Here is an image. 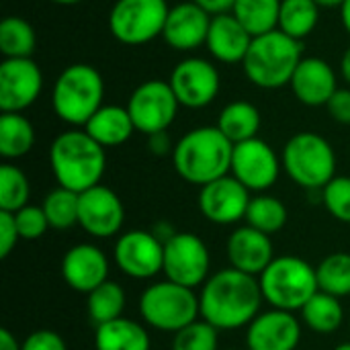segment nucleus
<instances>
[{
    "label": "nucleus",
    "mask_w": 350,
    "mask_h": 350,
    "mask_svg": "<svg viewBox=\"0 0 350 350\" xmlns=\"http://www.w3.org/2000/svg\"><path fill=\"white\" fill-rule=\"evenodd\" d=\"M209 25L211 14L205 8H201L193 0L180 2L176 6H170L162 37L174 51H193L205 45Z\"/></svg>",
    "instance_id": "21"
},
{
    "label": "nucleus",
    "mask_w": 350,
    "mask_h": 350,
    "mask_svg": "<svg viewBox=\"0 0 350 350\" xmlns=\"http://www.w3.org/2000/svg\"><path fill=\"white\" fill-rule=\"evenodd\" d=\"M320 21V6L314 0H281L279 31L301 41L314 33Z\"/></svg>",
    "instance_id": "30"
},
{
    "label": "nucleus",
    "mask_w": 350,
    "mask_h": 350,
    "mask_svg": "<svg viewBox=\"0 0 350 350\" xmlns=\"http://www.w3.org/2000/svg\"><path fill=\"white\" fill-rule=\"evenodd\" d=\"M0 350H23L21 342L16 340V336L6 328L0 330Z\"/></svg>",
    "instance_id": "46"
},
{
    "label": "nucleus",
    "mask_w": 350,
    "mask_h": 350,
    "mask_svg": "<svg viewBox=\"0 0 350 350\" xmlns=\"http://www.w3.org/2000/svg\"><path fill=\"white\" fill-rule=\"evenodd\" d=\"M295 98L308 107H326L338 90L334 68L322 57H304L291 78Z\"/></svg>",
    "instance_id": "22"
},
{
    "label": "nucleus",
    "mask_w": 350,
    "mask_h": 350,
    "mask_svg": "<svg viewBox=\"0 0 350 350\" xmlns=\"http://www.w3.org/2000/svg\"><path fill=\"white\" fill-rule=\"evenodd\" d=\"M96 144L107 148H119L123 146L135 131V125L131 121V115L127 107L119 105H103L82 127Z\"/></svg>",
    "instance_id": "24"
},
{
    "label": "nucleus",
    "mask_w": 350,
    "mask_h": 350,
    "mask_svg": "<svg viewBox=\"0 0 350 350\" xmlns=\"http://www.w3.org/2000/svg\"><path fill=\"white\" fill-rule=\"evenodd\" d=\"M178 100L164 80H146L142 82L127 100V111L135 125V131L144 135H154L168 131L178 113Z\"/></svg>",
    "instance_id": "11"
},
{
    "label": "nucleus",
    "mask_w": 350,
    "mask_h": 350,
    "mask_svg": "<svg viewBox=\"0 0 350 350\" xmlns=\"http://www.w3.org/2000/svg\"><path fill=\"white\" fill-rule=\"evenodd\" d=\"M349 330H350V318H349Z\"/></svg>",
    "instance_id": "53"
},
{
    "label": "nucleus",
    "mask_w": 350,
    "mask_h": 350,
    "mask_svg": "<svg viewBox=\"0 0 350 350\" xmlns=\"http://www.w3.org/2000/svg\"><path fill=\"white\" fill-rule=\"evenodd\" d=\"M287 219H289V213H287L285 203L267 193H258L256 197H252L248 211H246V224L269 236L281 232Z\"/></svg>",
    "instance_id": "33"
},
{
    "label": "nucleus",
    "mask_w": 350,
    "mask_h": 350,
    "mask_svg": "<svg viewBox=\"0 0 350 350\" xmlns=\"http://www.w3.org/2000/svg\"><path fill=\"white\" fill-rule=\"evenodd\" d=\"M234 144L211 125L187 131L172 152V166L176 174L189 185L205 187L226 174L232 168Z\"/></svg>",
    "instance_id": "2"
},
{
    "label": "nucleus",
    "mask_w": 350,
    "mask_h": 350,
    "mask_svg": "<svg viewBox=\"0 0 350 350\" xmlns=\"http://www.w3.org/2000/svg\"><path fill=\"white\" fill-rule=\"evenodd\" d=\"M340 18H342V25H345V29L349 31L350 35V0H345L340 4Z\"/></svg>",
    "instance_id": "48"
},
{
    "label": "nucleus",
    "mask_w": 350,
    "mask_h": 350,
    "mask_svg": "<svg viewBox=\"0 0 350 350\" xmlns=\"http://www.w3.org/2000/svg\"><path fill=\"white\" fill-rule=\"evenodd\" d=\"M326 107L334 121L350 125V88H338Z\"/></svg>",
    "instance_id": "42"
},
{
    "label": "nucleus",
    "mask_w": 350,
    "mask_h": 350,
    "mask_svg": "<svg viewBox=\"0 0 350 350\" xmlns=\"http://www.w3.org/2000/svg\"><path fill=\"white\" fill-rule=\"evenodd\" d=\"M88 318L94 326H103L123 316L125 310V291L115 281H105L94 291L86 295Z\"/></svg>",
    "instance_id": "32"
},
{
    "label": "nucleus",
    "mask_w": 350,
    "mask_h": 350,
    "mask_svg": "<svg viewBox=\"0 0 350 350\" xmlns=\"http://www.w3.org/2000/svg\"><path fill=\"white\" fill-rule=\"evenodd\" d=\"M43 90V72L33 57H6L0 64V111L23 113L37 103Z\"/></svg>",
    "instance_id": "14"
},
{
    "label": "nucleus",
    "mask_w": 350,
    "mask_h": 350,
    "mask_svg": "<svg viewBox=\"0 0 350 350\" xmlns=\"http://www.w3.org/2000/svg\"><path fill=\"white\" fill-rule=\"evenodd\" d=\"M23 350H68L66 340L62 338V334L53 332V330H35L31 332L23 342Z\"/></svg>",
    "instance_id": "40"
},
{
    "label": "nucleus",
    "mask_w": 350,
    "mask_h": 350,
    "mask_svg": "<svg viewBox=\"0 0 350 350\" xmlns=\"http://www.w3.org/2000/svg\"><path fill=\"white\" fill-rule=\"evenodd\" d=\"M152 232H154V236H156V238H160L164 244H166L172 236H176V234H178V232L174 230V226H172V224H168V221H160V224H156Z\"/></svg>",
    "instance_id": "45"
},
{
    "label": "nucleus",
    "mask_w": 350,
    "mask_h": 350,
    "mask_svg": "<svg viewBox=\"0 0 350 350\" xmlns=\"http://www.w3.org/2000/svg\"><path fill=\"white\" fill-rule=\"evenodd\" d=\"M334 350H350V342H342V345H338Z\"/></svg>",
    "instance_id": "51"
},
{
    "label": "nucleus",
    "mask_w": 350,
    "mask_h": 350,
    "mask_svg": "<svg viewBox=\"0 0 350 350\" xmlns=\"http://www.w3.org/2000/svg\"><path fill=\"white\" fill-rule=\"evenodd\" d=\"M94 349L96 350H150L152 340L144 324L117 318L103 326H96L94 332Z\"/></svg>",
    "instance_id": "25"
},
{
    "label": "nucleus",
    "mask_w": 350,
    "mask_h": 350,
    "mask_svg": "<svg viewBox=\"0 0 350 350\" xmlns=\"http://www.w3.org/2000/svg\"><path fill=\"white\" fill-rule=\"evenodd\" d=\"M37 35L23 16H6L0 23V53L6 57H33Z\"/></svg>",
    "instance_id": "31"
},
{
    "label": "nucleus",
    "mask_w": 350,
    "mask_h": 350,
    "mask_svg": "<svg viewBox=\"0 0 350 350\" xmlns=\"http://www.w3.org/2000/svg\"><path fill=\"white\" fill-rule=\"evenodd\" d=\"M125 221V207L119 195L105 187L96 185L80 193V211L78 226L92 238H113L121 232Z\"/></svg>",
    "instance_id": "17"
},
{
    "label": "nucleus",
    "mask_w": 350,
    "mask_h": 350,
    "mask_svg": "<svg viewBox=\"0 0 350 350\" xmlns=\"http://www.w3.org/2000/svg\"><path fill=\"white\" fill-rule=\"evenodd\" d=\"M172 350H219V330L203 318L178 330L172 338Z\"/></svg>",
    "instance_id": "37"
},
{
    "label": "nucleus",
    "mask_w": 350,
    "mask_h": 350,
    "mask_svg": "<svg viewBox=\"0 0 350 350\" xmlns=\"http://www.w3.org/2000/svg\"><path fill=\"white\" fill-rule=\"evenodd\" d=\"M283 164L277 152L260 137L234 146L230 174L250 193H267L279 178Z\"/></svg>",
    "instance_id": "13"
},
{
    "label": "nucleus",
    "mask_w": 350,
    "mask_h": 350,
    "mask_svg": "<svg viewBox=\"0 0 350 350\" xmlns=\"http://www.w3.org/2000/svg\"><path fill=\"white\" fill-rule=\"evenodd\" d=\"M195 4H199L201 8H205L211 16L213 14H224V12H232L234 2L236 0H193Z\"/></svg>",
    "instance_id": "44"
},
{
    "label": "nucleus",
    "mask_w": 350,
    "mask_h": 350,
    "mask_svg": "<svg viewBox=\"0 0 350 350\" xmlns=\"http://www.w3.org/2000/svg\"><path fill=\"white\" fill-rule=\"evenodd\" d=\"M340 76L345 78V82L350 86V47L342 53V59H340Z\"/></svg>",
    "instance_id": "47"
},
{
    "label": "nucleus",
    "mask_w": 350,
    "mask_h": 350,
    "mask_svg": "<svg viewBox=\"0 0 350 350\" xmlns=\"http://www.w3.org/2000/svg\"><path fill=\"white\" fill-rule=\"evenodd\" d=\"M168 84L180 107L203 109L211 105L221 88L217 68L203 57H187L174 66Z\"/></svg>",
    "instance_id": "12"
},
{
    "label": "nucleus",
    "mask_w": 350,
    "mask_h": 350,
    "mask_svg": "<svg viewBox=\"0 0 350 350\" xmlns=\"http://www.w3.org/2000/svg\"><path fill=\"white\" fill-rule=\"evenodd\" d=\"M252 39L254 37L232 12H224L211 16L205 47L211 57L221 64H242L252 45Z\"/></svg>",
    "instance_id": "23"
},
{
    "label": "nucleus",
    "mask_w": 350,
    "mask_h": 350,
    "mask_svg": "<svg viewBox=\"0 0 350 350\" xmlns=\"http://www.w3.org/2000/svg\"><path fill=\"white\" fill-rule=\"evenodd\" d=\"M29 178L27 174L10 162L0 166V211L16 213L25 205H29Z\"/></svg>",
    "instance_id": "36"
},
{
    "label": "nucleus",
    "mask_w": 350,
    "mask_h": 350,
    "mask_svg": "<svg viewBox=\"0 0 350 350\" xmlns=\"http://www.w3.org/2000/svg\"><path fill=\"white\" fill-rule=\"evenodd\" d=\"M314 2H316V4H318L320 8H322V6H328V8H334V6H340V4H342L345 0H314Z\"/></svg>",
    "instance_id": "49"
},
{
    "label": "nucleus",
    "mask_w": 350,
    "mask_h": 350,
    "mask_svg": "<svg viewBox=\"0 0 350 350\" xmlns=\"http://www.w3.org/2000/svg\"><path fill=\"white\" fill-rule=\"evenodd\" d=\"M224 350H238V349H224Z\"/></svg>",
    "instance_id": "52"
},
{
    "label": "nucleus",
    "mask_w": 350,
    "mask_h": 350,
    "mask_svg": "<svg viewBox=\"0 0 350 350\" xmlns=\"http://www.w3.org/2000/svg\"><path fill=\"white\" fill-rule=\"evenodd\" d=\"M14 221H16L21 240H39L49 230V221H47V215L41 205L39 207L25 205L23 209H18L14 213Z\"/></svg>",
    "instance_id": "39"
},
{
    "label": "nucleus",
    "mask_w": 350,
    "mask_h": 350,
    "mask_svg": "<svg viewBox=\"0 0 350 350\" xmlns=\"http://www.w3.org/2000/svg\"><path fill=\"white\" fill-rule=\"evenodd\" d=\"M301 342V322L291 312H260L246 328L248 350H295Z\"/></svg>",
    "instance_id": "18"
},
{
    "label": "nucleus",
    "mask_w": 350,
    "mask_h": 350,
    "mask_svg": "<svg viewBox=\"0 0 350 350\" xmlns=\"http://www.w3.org/2000/svg\"><path fill=\"white\" fill-rule=\"evenodd\" d=\"M226 254L232 269L252 277H260L265 269L275 260V248L271 236L248 224L236 228L230 234L226 244Z\"/></svg>",
    "instance_id": "20"
},
{
    "label": "nucleus",
    "mask_w": 350,
    "mask_h": 350,
    "mask_svg": "<svg viewBox=\"0 0 350 350\" xmlns=\"http://www.w3.org/2000/svg\"><path fill=\"white\" fill-rule=\"evenodd\" d=\"M322 201L336 221L350 226V176H334L322 189Z\"/></svg>",
    "instance_id": "38"
},
{
    "label": "nucleus",
    "mask_w": 350,
    "mask_h": 350,
    "mask_svg": "<svg viewBox=\"0 0 350 350\" xmlns=\"http://www.w3.org/2000/svg\"><path fill=\"white\" fill-rule=\"evenodd\" d=\"M62 277L70 289L88 295L109 281V258L90 242L76 244L62 258Z\"/></svg>",
    "instance_id": "19"
},
{
    "label": "nucleus",
    "mask_w": 350,
    "mask_h": 350,
    "mask_svg": "<svg viewBox=\"0 0 350 350\" xmlns=\"http://www.w3.org/2000/svg\"><path fill=\"white\" fill-rule=\"evenodd\" d=\"M211 254L207 244L191 232H178L164 244V275L168 281L189 289L203 287L211 277Z\"/></svg>",
    "instance_id": "10"
},
{
    "label": "nucleus",
    "mask_w": 350,
    "mask_h": 350,
    "mask_svg": "<svg viewBox=\"0 0 350 350\" xmlns=\"http://www.w3.org/2000/svg\"><path fill=\"white\" fill-rule=\"evenodd\" d=\"M21 234L14 221V213L0 211V258H8V254L18 244Z\"/></svg>",
    "instance_id": "41"
},
{
    "label": "nucleus",
    "mask_w": 350,
    "mask_h": 350,
    "mask_svg": "<svg viewBox=\"0 0 350 350\" xmlns=\"http://www.w3.org/2000/svg\"><path fill=\"white\" fill-rule=\"evenodd\" d=\"M49 166L57 187L84 193L96 185L107 168V154L84 129L62 131L49 148Z\"/></svg>",
    "instance_id": "3"
},
{
    "label": "nucleus",
    "mask_w": 350,
    "mask_h": 350,
    "mask_svg": "<svg viewBox=\"0 0 350 350\" xmlns=\"http://www.w3.org/2000/svg\"><path fill=\"white\" fill-rule=\"evenodd\" d=\"M49 228L53 230H70L78 226V211H80V193H74L70 189L57 187L49 191L41 203Z\"/></svg>",
    "instance_id": "35"
},
{
    "label": "nucleus",
    "mask_w": 350,
    "mask_h": 350,
    "mask_svg": "<svg viewBox=\"0 0 350 350\" xmlns=\"http://www.w3.org/2000/svg\"><path fill=\"white\" fill-rule=\"evenodd\" d=\"M265 301L283 312H301V308L320 291L316 267L291 254L277 256L258 277Z\"/></svg>",
    "instance_id": "6"
},
{
    "label": "nucleus",
    "mask_w": 350,
    "mask_h": 350,
    "mask_svg": "<svg viewBox=\"0 0 350 350\" xmlns=\"http://www.w3.org/2000/svg\"><path fill=\"white\" fill-rule=\"evenodd\" d=\"M252 197L250 191L232 174H226L199 191V209L215 226H234L246 219Z\"/></svg>",
    "instance_id": "16"
},
{
    "label": "nucleus",
    "mask_w": 350,
    "mask_h": 350,
    "mask_svg": "<svg viewBox=\"0 0 350 350\" xmlns=\"http://www.w3.org/2000/svg\"><path fill=\"white\" fill-rule=\"evenodd\" d=\"M301 322L316 334H332L345 322V308L338 297L318 291L301 308Z\"/></svg>",
    "instance_id": "28"
},
{
    "label": "nucleus",
    "mask_w": 350,
    "mask_h": 350,
    "mask_svg": "<svg viewBox=\"0 0 350 350\" xmlns=\"http://www.w3.org/2000/svg\"><path fill=\"white\" fill-rule=\"evenodd\" d=\"M49 2L59 4V6H72V4H78V2H82V0H49Z\"/></svg>",
    "instance_id": "50"
},
{
    "label": "nucleus",
    "mask_w": 350,
    "mask_h": 350,
    "mask_svg": "<svg viewBox=\"0 0 350 350\" xmlns=\"http://www.w3.org/2000/svg\"><path fill=\"white\" fill-rule=\"evenodd\" d=\"M281 0H236L232 14L252 37L279 29Z\"/></svg>",
    "instance_id": "29"
},
{
    "label": "nucleus",
    "mask_w": 350,
    "mask_h": 350,
    "mask_svg": "<svg viewBox=\"0 0 350 350\" xmlns=\"http://www.w3.org/2000/svg\"><path fill=\"white\" fill-rule=\"evenodd\" d=\"M115 265L131 279H152L164 271V242L148 230L125 232L115 244Z\"/></svg>",
    "instance_id": "15"
},
{
    "label": "nucleus",
    "mask_w": 350,
    "mask_h": 350,
    "mask_svg": "<svg viewBox=\"0 0 350 350\" xmlns=\"http://www.w3.org/2000/svg\"><path fill=\"white\" fill-rule=\"evenodd\" d=\"M260 111L248 100H234L226 105L217 117V129L236 146L254 139L260 129Z\"/></svg>",
    "instance_id": "26"
},
{
    "label": "nucleus",
    "mask_w": 350,
    "mask_h": 350,
    "mask_svg": "<svg viewBox=\"0 0 350 350\" xmlns=\"http://www.w3.org/2000/svg\"><path fill=\"white\" fill-rule=\"evenodd\" d=\"M139 318L154 330L176 334L201 318L199 295L168 279L152 283L139 295Z\"/></svg>",
    "instance_id": "7"
},
{
    "label": "nucleus",
    "mask_w": 350,
    "mask_h": 350,
    "mask_svg": "<svg viewBox=\"0 0 350 350\" xmlns=\"http://www.w3.org/2000/svg\"><path fill=\"white\" fill-rule=\"evenodd\" d=\"M262 301L258 279L232 267L213 273L199 293L201 318L219 332L248 328L260 314Z\"/></svg>",
    "instance_id": "1"
},
{
    "label": "nucleus",
    "mask_w": 350,
    "mask_h": 350,
    "mask_svg": "<svg viewBox=\"0 0 350 350\" xmlns=\"http://www.w3.org/2000/svg\"><path fill=\"white\" fill-rule=\"evenodd\" d=\"M318 287L338 299L350 295V252H332L316 267Z\"/></svg>",
    "instance_id": "34"
},
{
    "label": "nucleus",
    "mask_w": 350,
    "mask_h": 350,
    "mask_svg": "<svg viewBox=\"0 0 350 350\" xmlns=\"http://www.w3.org/2000/svg\"><path fill=\"white\" fill-rule=\"evenodd\" d=\"M103 100L105 80L90 64H70L53 82V113L72 127H84L88 119L105 105Z\"/></svg>",
    "instance_id": "5"
},
{
    "label": "nucleus",
    "mask_w": 350,
    "mask_h": 350,
    "mask_svg": "<svg viewBox=\"0 0 350 350\" xmlns=\"http://www.w3.org/2000/svg\"><path fill=\"white\" fill-rule=\"evenodd\" d=\"M281 164L295 185L310 191H322L336 176L334 148L326 137L312 131L289 137L281 154Z\"/></svg>",
    "instance_id": "8"
},
{
    "label": "nucleus",
    "mask_w": 350,
    "mask_h": 350,
    "mask_svg": "<svg viewBox=\"0 0 350 350\" xmlns=\"http://www.w3.org/2000/svg\"><path fill=\"white\" fill-rule=\"evenodd\" d=\"M148 148L154 156H166L174 152V144L170 142V135L168 131H160V133H154V135H148Z\"/></svg>",
    "instance_id": "43"
},
{
    "label": "nucleus",
    "mask_w": 350,
    "mask_h": 350,
    "mask_svg": "<svg viewBox=\"0 0 350 350\" xmlns=\"http://www.w3.org/2000/svg\"><path fill=\"white\" fill-rule=\"evenodd\" d=\"M35 146V127L23 113L0 115V156L10 162L27 156Z\"/></svg>",
    "instance_id": "27"
},
{
    "label": "nucleus",
    "mask_w": 350,
    "mask_h": 350,
    "mask_svg": "<svg viewBox=\"0 0 350 350\" xmlns=\"http://www.w3.org/2000/svg\"><path fill=\"white\" fill-rule=\"evenodd\" d=\"M301 59V41L275 29L252 39L242 68L254 86L275 90L291 84Z\"/></svg>",
    "instance_id": "4"
},
{
    "label": "nucleus",
    "mask_w": 350,
    "mask_h": 350,
    "mask_svg": "<svg viewBox=\"0 0 350 350\" xmlns=\"http://www.w3.org/2000/svg\"><path fill=\"white\" fill-rule=\"evenodd\" d=\"M170 6L166 0H115L109 31L123 45H146L162 37Z\"/></svg>",
    "instance_id": "9"
}]
</instances>
